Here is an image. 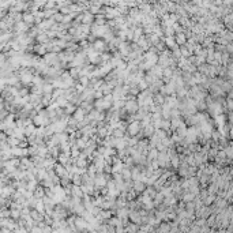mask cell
<instances>
[{
    "label": "cell",
    "mask_w": 233,
    "mask_h": 233,
    "mask_svg": "<svg viewBox=\"0 0 233 233\" xmlns=\"http://www.w3.org/2000/svg\"><path fill=\"white\" fill-rule=\"evenodd\" d=\"M48 179V172L44 168H37V173H36V180L38 183H41L42 180Z\"/></svg>",
    "instance_id": "14"
},
{
    "label": "cell",
    "mask_w": 233,
    "mask_h": 233,
    "mask_svg": "<svg viewBox=\"0 0 233 233\" xmlns=\"http://www.w3.org/2000/svg\"><path fill=\"white\" fill-rule=\"evenodd\" d=\"M157 49V52H158V53H161V52H164L165 49H166V47H165V44H164V40H161L158 44L156 45V47H154Z\"/></svg>",
    "instance_id": "49"
},
{
    "label": "cell",
    "mask_w": 233,
    "mask_h": 233,
    "mask_svg": "<svg viewBox=\"0 0 233 233\" xmlns=\"http://www.w3.org/2000/svg\"><path fill=\"white\" fill-rule=\"evenodd\" d=\"M171 169H173V171H177L179 166H180V160H179V154H176V156L171 157Z\"/></svg>",
    "instance_id": "23"
},
{
    "label": "cell",
    "mask_w": 233,
    "mask_h": 233,
    "mask_svg": "<svg viewBox=\"0 0 233 233\" xmlns=\"http://www.w3.org/2000/svg\"><path fill=\"white\" fill-rule=\"evenodd\" d=\"M70 161H71V156H70V154L60 153L59 157H57V160H56V162H57V164H62V165H66V164H68Z\"/></svg>",
    "instance_id": "19"
},
{
    "label": "cell",
    "mask_w": 233,
    "mask_h": 233,
    "mask_svg": "<svg viewBox=\"0 0 233 233\" xmlns=\"http://www.w3.org/2000/svg\"><path fill=\"white\" fill-rule=\"evenodd\" d=\"M98 90H101V92H102V94L104 96H108V94H112V87L108 83H102V86H101V87L98 89Z\"/></svg>",
    "instance_id": "38"
},
{
    "label": "cell",
    "mask_w": 233,
    "mask_h": 233,
    "mask_svg": "<svg viewBox=\"0 0 233 233\" xmlns=\"http://www.w3.org/2000/svg\"><path fill=\"white\" fill-rule=\"evenodd\" d=\"M29 94H30V87H27V86H22L18 90V97H27Z\"/></svg>",
    "instance_id": "39"
},
{
    "label": "cell",
    "mask_w": 233,
    "mask_h": 233,
    "mask_svg": "<svg viewBox=\"0 0 233 233\" xmlns=\"http://www.w3.org/2000/svg\"><path fill=\"white\" fill-rule=\"evenodd\" d=\"M47 53H48V51H47V48H45V45H41V44H34V45H33V55H34V56L44 57Z\"/></svg>",
    "instance_id": "7"
},
{
    "label": "cell",
    "mask_w": 233,
    "mask_h": 233,
    "mask_svg": "<svg viewBox=\"0 0 233 233\" xmlns=\"http://www.w3.org/2000/svg\"><path fill=\"white\" fill-rule=\"evenodd\" d=\"M7 145L10 146L11 149H14V147H18V146H19V142L21 141H18L17 138H14V136H7Z\"/></svg>",
    "instance_id": "31"
},
{
    "label": "cell",
    "mask_w": 233,
    "mask_h": 233,
    "mask_svg": "<svg viewBox=\"0 0 233 233\" xmlns=\"http://www.w3.org/2000/svg\"><path fill=\"white\" fill-rule=\"evenodd\" d=\"M195 108H196L198 112H206V109H207V105H206L205 100L203 101H195Z\"/></svg>",
    "instance_id": "33"
},
{
    "label": "cell",
    "mask_w": 233,
    "mask_h": 233,
    "mask_svg": "<svg viewBox=\"0 0 233 233\" xmlns=\"http://www.w3.org/2000/svg\"><path fill=\"white\" fill-rule=\"evenodd\" d=\"M56 8V2H53V0H48V2H45V6L42 10H53Z\"/></svg>",
    "instance_id": "46"
},
{
    "label": "cell",
    "mask_w": 233,
    "mask_h": 233,
    "mask_svg": "<svg viewBox=\"0 0 233 233\" xmlns=\"http://www.w3.org/2000/svg\"><path fill=\"white\" fill-rule=\"evenodd\" d=\"M92 48L97 52V53H104V52H108V44L105 42L104 40H101V38H97L94 42L92 44Z\"/></svg>",
    "instance_id": "3"
},
{
    "label": "cell",
    "mask_w": 233,
    "mask_h": 233,
    "mask_svg": "<svg viewBox=\"0 0 233 233\" xmlns=\"http://www.w3.org/2000/svg\"><path fill=\"white\" fill-rule=\"evenodd\" d=\"M52 21H53L55 23H62V21H63V15L57 11V12H56V14L53 15V17H52Z\"/></svg>",
    "instance_id": "50"
},
{
    "label": "cell",
    "mask_w": 233,
    "mask_h": 233,
    "mask_svg": "<svg viewBox=\"0 0 233 233\" xmlns=\"http://www.w3.org/2000/svg\"><path fill=\"white\" fill-rule=\"evenodd\" d=\"M75 109H77V107H75L74 104H70V102H68V105H67V107L64 108V109H63V112H64V115H66V116H68V117H71V116L74 115Z\"/></svg>",
    "instance_id": "30"
},
{
    "label": "cell",
    "mask_w": 233,
    "mask_h": 233,
    "mask_svg": "<svg viewBox=\"0 0 233 233\" xmlns=\"http://www.w3.org/2000/svg\"><path fill=\"white\" fill-rule=\"evenodd\" d=\"M41 90H42V96L44 94H52V92H53V86H52L49 82H44V85L41 86Z\"/></svg>",
    "instance_id": "28"
},
{
    "label": "cell",
    "mask_w": 233,
    "mask_h": 233,
    "mask_svg": "<svg viewBox=\"0 0 233 233\" xmlns=\"http://www.w3.org/2000/svg\"><path fill=\"white\" fill-rule=\"evenodd\" d=\"M138 45V48L139 49H142L143 52H146V51H149V48L151 47V45L149 44V41H147V37L146 36H142V37H139V40L135 42Z\"/></svg>",
    "instance_id": "8"
},
{
    "label": "cell",
    "mask_w": 233,
    "mask_h": 233,
    "mask_svg": "<svg viewBox=\"0 0 233 233\" xmlns=\"http://www.w3.org/2000/svg\"><path fill=\"white\" fill-rule=\"evenodd\" d=\"M6 141H7V135L4 132H0V143H3Z\"/></svg>",
    "instance_id": "56"
},
{
    "label": "cell",
    "mask_w": 233,
    "mask_h": 233,
    "mask_svg": "<svg viewBox=\"0 0 233 233\" xmlns=\"http://www.w3.org/2000/svg\"><path fill=\"white\" fill-rule=\"evenodd\" d=\"M52 102H53V100H52V96L51 94H44L42 97H41V105H42L44 108L49 107Z\"/></svg>",
    "instance_id": "25"
},
{
    "label": "cell",
    "mask_w": 233,
    "mask_h": 233,
    "mask_svg": "<svg viewBox=\"0 0 233 233\" xmlns=\"http://www.w3.org/2000/svg\"><path fill=\"white\" fill-rule=\"evenodd\" d=\"M79 108L85 112L86 115H87L89 112H92L93 109H94V108H93V104H92V102H86V101H82L81 105H79Z\"/></svg>",
    "instance_id": "24"
},
{
    "label": "cell",
    "mask_w": 233,
    "mask_h": 233,
    "mask_svg": "<svg viewBox=\"0 0 233 233\" xmlns=\"http://www.w3.org/2000/svg\"><path fill=\"white\" fill-rule=\"evenodd\" d=\"M78 82L83 86V87H89V83H90V79L87 77H79V79H78Z\"/></svg>",
    "instance_id": "47"
},
{
    "label": "cell",
    "mask_w": 233,
    "mask_h": 233,
    "mask_svg": "<svg viewBox=\"0 0 233 233\" xmlns=\"http://www.w3.org/2000/svg\"><path fill=\"white\" fill-rule=\"evenodd\" d=\"M153 102H154V105L162 107V105L165 104V96H162L161 93H156V94H153Z\"/></svg>",
    "instance_id": "17"
},
{
    "label": "cell",
    "mask_w": 233,
    "mask_h": 233,
    "mask_svg": "<svg viewBox=\"0 0 233 233\" xmlns=\"http://www.w3.org/2000/svg\"><path fill=\"white\" fill-rule=\"evenodd\" d=\"M82 196H83V194H82V191H81V187L72 186V184H71V198H79V199H82Z\"/></svg>",
    "instance_id": "20"
},
{
    "label": "cell",
    "mask_w": 233,
    "mask_h": 233,
    "mask_svg": "<svg viewBox=\"0 0 233 233\" xmlns=\"http://www.w3.org/2000/svg\"><path fill=\"white\" fill-rule=\"evenodd\" d=\"M184 121H183V117H176V119H171V131L175 132L176 130L181 126Z\"/></svg>",
    "instance_id": "18"
},
{
    "label": "cell",
    "mask_w": 233,
    "mask_h": 233,
    "mask_svg": "<svg viewBox=\"0 0 233 233\" xmlns=\"http://www.w3.org/2000/svg\"><path fill=\"white\" fill-rule=\"evenodd\" d=\"M154 127L150 124V126H146V127H143L142 128V134H143V138H146V139H150L154 135Z\"/></svg>",
    "instance_id": "16"
},
{
    "label": "cell",
    "mask_w": 233,
    "mask_h": 233,
    "mask_svg": "<svg viewBox=\"0 0 233 233\" xmlns=\"http://www.w3.org/2000/svg\"><path fill=\"white\" fill-rule=\"evenodd\" d=\"M102 97H104V94L101 90H94V100H101Z\"/></svg>",
    "instance_id": "55"
},
{
    "label": "cell",
    "mask_w": 233,
    "mask_h": 233,
    "mask_svg": "<svg viewBox=\"0 0 233 233\" xmlns=\"http://www.w3.org/2000/svg\"><path fill=\"white\" fill-rule=\"evenodd\" d=\"M19 149H27L29 147V142H27V139H23V141H21L19 142V146H18Z\"/></svg>",
    "instance_id": "54"
},
{
    "label": "cell",
    "mask_w": 233,
    "mask_h": 233,
    "mask_svg": "<svg viewBox=\"0 0 233 233\" xmlns=\"http://www.w3.org/2000/svg\"><path fill=\"white\" fill-rule=\"evenodd\" d=\"M86 171H87V175L90 176V179H94L97 176V171H96V166L93 164H89L87 168H86Z\"/></svg>",
    "instance_id": "35"
},
{
    "label": "cell",
    "mask_w": 233,
    "mask_h": 233,
    "mask_svg": "<svg viewBox=\"0 0 233 233\" xmlns=\"http://www.w3.org/2000/svg\"><path fill=\"white\" fill-rule=\"evenodd\" d=\"M53 172H55V175L57 176L59 179L66 177V176L68 175V172L66 171V168L63 166L62 164H57V162H56V164H55V166H53Z\"/></svg>",
    "instance_id": "9"
},
{
    "label": "cell",
    "mask_w": 233,
    "mask_h": 233,
    "mask_svg": "<svg viewBox=\"0 0 233 233\" xmlns=\"http://www.w3.org/2000/svg\"><path fill=\"white\" fill-rule=\"evenodd\" d=\"M102 100L105 101V102H108V104H111V105H113V97H112V94H108V96H104V97H102Z\"/></svg>",
    "instance_id": "53"
},
{
    "label": "cell",
    "mask_w": 233,
    "mask_h": 233,
    "mask_svg": "<svg viewBox=\"0 0 233 233\" xmlns=\"http://www.w3.org/2000/svg\"><path fill=\"white\" fill-rule=\"evenodd\" d=\"M71 184H72V186L81 187V184H82V176L81 175H74L72 179H71Z\"/></svg>",
    "instance_id": "45"
},
{
    "label": "cell",
    "mask_w": 233,
    "mask_h": 233,
    "mask_svg": "<svg viewBox=\"0 0 233 233\" xmlns=\"http://www.w3.org/2000/svg\"><path fill=\"white\" fill-rule=\"evenodd\" d=\"M71 117H72V119H74V120H75V121H77V123H81L82 120H85V117H86V113H85V112L81 109L79 107H78L77 109H75L74 115L71 116Z\"/></svg>",
    "instance_id": "12"
},
{
    "label": "cell",
    "mask_w": 233,
    "mask_h": 233,
    "mask_svg": "<svg viewBox=\"0 0 233 233\" xmlns=\"http://www.w3.org/2000/svg\"><path fill=\"white\" fill-rule=\"evenodd\" d=\"M116 154H117V150L113 149V147H107L105 149V151L102 154V157H115Z\"/></svg>",
    "instance_id": "40"
},
{
    "label": "cell",
    "mask_w": 233,
    "mask_h": 233,
    "mask_svg": "<svg viewBox=\"0 0 233 233\" xmlns=\"http://www.w3.org/2000/svg\"><path fill=\"white\" fill-rule=\"evenodd\" d=\"M22 22L27 25L29 27H33V26H34V17H33V14L23 12L22 14Z\"/></svg>",
    "instance_id": "11"
},
{
    "label": "cell",
    "mask_w": 233,
    "mask_h": 233,
    "mask_svg": "<svg viewBox=\"0 0 233 233\" xmlns=\"http://www.w3.org/2000/svg\"><path fill=\"white\" fill-rule=\"evenodd\" d=\"M42 12H44V19H51V18L57 12V10H56V8H53V10H42Z\"/></svg>",
    "instance_id": "43"
},
{
    "label": "cell",
    "mask_w": 233,
    "mask_h": 233,
    "mask_svg": "<svg viewBox=\"0 0 233 233\" xmlns=\"http://www.w3.org/2000/svg\"><path fill=\"white\" fill-rule=\"evenodd\" d=\"M81 96V100L82 101H86V102H94V90L90 89V87H86L83 92H82Z\"/></svg>",
    "instance_id": "5"
},
{
    "label": "cell",
    "mask_w": 233,
    "mask_h": 233,
    "mask_svg": "<svg viewBox=\"0 0 233 233\" xmlns=\"http://www.w3.org/2000/svg\"><path fill=\"white\" fill-rule=\"evenodd\" d=\"M120 175H121V177L124 181H131V169L128 168H124L121 172H120Z\"/></svg>",
    "instance_id": "34"
},
{
    "label": "cell",
    "mask_w": 233,
    "mask_h": 233,
    "mask_svg": "<svg viewBox=\"0 0 233 233\" xmlns=\"http://www.w3.org/2000/svg\"><path fill=\"white\" fill-rule=\"evenodd\" d=\"M94 23V15H92L89 11H85L82 12V25H89L92 26Z\"/></svg>",
    "instance_id": "10"
},
{
    "label": "cell",
    "mask_w": 233,
    "mask_h": 233,
    "mask_svg": "<svg viewBox=\"0 0 233 233\" xmlns=\"http://www.w3.org/2000/svg\"><path fill=\"white\" fill-rule=\"evenodd\" d=\"M175 134L177 135V136H180L181 139H184V138H186V135H187V126H186V124L183 123L181 126H180L179 128L175 131Z\"/></svg>",
    "instance_id": "27"
},
{
    "label": "cell",
    "mask_w": 233,
    "mask_h": 233,
    "mask_svg": "<svg viewBox=\"0 0 233 233\" xmlns=\"http://www.w3.org/2000/svg\"><path fill=\"white\" fill-rule=\"evenodd\" d=\"M105 23H107V19H105V17L102 14H98L94 17V25L96 26H104Z\"/></svg>",
    "instance_id": "32"
},
{
    "label": "cell",
    "mask_w": 233,
    "mask_h": 233,
    "mask_svg": "<svg viewBox=\"0 0 233 233\" xmlns=\"http://www.w3.org/2000/svg\"><path fill=\"white\" fill-rule=\"evenodd\" d=\"M124 169V164L120 161L119 164H115V165H112V173H120Z\"/></svg>",
    "instance_id": "42"
},
{
    "label": "cell",
    "mask_w": 233,
    "mask_h": 233,
    "mask_svg": "<svg viewBox=\"0 0 233 233\" xmlns=\"http://www.w3.org/2000/svg\"><path fill=\"white\" fill-rule=\"evenodd\" d=\"M145 190H146L145 183H142V181H132V191H135L136 194H143Z\"/></svg>",
    "instance_id": "15"
},
{
    "label": "cell",
    "mask_w": 233,
    "mask_h": 233,
    "mask_svg": "<svg viewBox=\"0 0 233 233\" xmlns=\"http://www.w3.org/2000/svg\"><path fill=\"white\" fill-rule=\"evenodd\" d=\"M232 52H233V45H232V42H228L225 45V53L232 55Z\"/></svg>",
    "instance_id": "52"
},
{
    "label": "cell",
    "mask_w": 233,
    "mask_h": 233,
    "mask_svg": "<svg viewBox=\"0 0 233 233\" xmlns=\"http://www.w3.org/2000/svg\"><path fill=\"white\" fill-rule=\"evenodd\" d=\"M175 42L177 47H183L187 42V38L184 36V33H179V34H175Z\"/></svg>",
    "instance_id": "21"
},
{
    "label": "cell",
    "mask_w": 233,
    "mask_h": 233,
    "mask_svg": "<svg viewBox=\"0 0 233 233\" xmlns=\"http://www.w3.org/2000/svg\"><path fill=\"white\" fill-rule=\"evenodd\" d=\"M79 30L82 32V34L89 36V34H90V30H92V29H90L89 25H81V26H79Z\"/></svg>",
    "instance_id": "48"
},
{
    "label": "cell",
    "mask_w": 233,
    "mask_h": 233,
    "mask_svg": "<svg viewBox=\"0 0 233 233\" xmlns=\"http://www.w3.org/2000/svg\"><path fill=\"white\" fill-rule=\"evenodd\" d=\"M117 52L120 53L121 57H127L131 52V42H127V41H121L117 47Z\"/></svg>",
    "instance_id": "4"
},
{
    "label": "cell",
    "mask_w": 233,
    "mask_h": 233,
    "mask_svg": "<svg viewBox=\"0 0 233 233\" xmlns=\"http://www.w3.org/2000/svg\"><path fill=\"white\" fill-rule=\"evenodd\" d=\"M141 130H142L141 123H139V121H132V123H128V124H127L126 134L128 135L130 138H132V136H136V135L141 132Z\"/></svg>",
    "instance_id": "1"
},
{
    "label": "cell",
    "mask_w": 233,
    "mask_h": 233,
    "mask_svg": "<svg viewBox=\"0 0 233 233\" xmlns=\"http://www.w3.org/2000/svg\"><path fill=\"white\" fill-rule=\"evenodd\" d=\"M68 74H70V77L72 78V81L78 82V79H79V77H81V68H70Z\"/></svg>",
    "instance_id": "26"
},
{
    "label": "cell",
    "mask_w": 233,
    "mask_h": 233,
    "mask_svg": "<svg viewBox=\"0 0 233 233\" xmlns=\"http://www.w3.org/2000/svg\"><path fill=\"white\" fill-rule=\"evenodd\" d=\"M34 41H36V44H41V45H45L49 41V38H48V36L45 34V33L42 32V33H38L37 34V37L34 38Z\"/></svg>",
    "instance_id": "22"
},
{
    "label": "cell",
    "mask_w": 233,
    "mask_h": 233,
    "mask_svg": "<svg viewBox=\"0 0 233 233\" xmlns=\"http://www.w3.org/2000/svg\"><path fill=\"white\" fill-rule=\"evenodd\" d=\"M112 59V55L109 52H104V53H100V60L101 63H109Z\"/></svg>",
    "instance_id": "41"
},
{
    "label": "cell",
    "mask_w": 233,
    "mask_h": 233,
    "mask_svg": "<svg viewBox=\"0 0 233 233\" xmlns=\"http://www.w3.org/2000/svg\"><path fill=\"white\" fill-rule=\"evenodd\" d=\"M55 102H56V105H57L60 109H64L67 105H68V101H67V100L64 98V97H59V98L56 100Z\"/></svg>",
    "instance_id": "36"
},
{
    "label": "cell",
    "mask_w": 233,
    "mask_h": 233,
    "mask_svg": "<svg viewBox=\"0 0 233 233\" xmlns=\"http://www.w3.org/2000/svg\"><path fill=\"white\" fill-rule=\"evenodd\" d=\"M154 135H156V136L158 138L160 141H164L165 138L169 136L168 132H165V131H162V130H156V131H154Z\"/></svg>",
    "instance_id": "44"
},
{
    "label": "cell",
    "mask_w": 233,
    "mask_h": 233,
    "mask_svg": "<svg viewBox=\"0 0 233 233\" xmlns=\"http://www.w3.org/2000/svg\"><path fill=\"white\" fill-rule=\"evenodd\" d=\"M107 179H105L104 173H100L97 175L94 179H93V186H94V188H104V187H107Z\"/></svg>",
    "instance_id": "6"
},
{
    "label": "cell",
    "mask_w": 233,
    "mask_h": 233,
    "mask_svg": "<svg viewBox=\"0 0 233 233\" xmlns=\"http://www.w3.org/2000/svg\"><path fill=\"white\" fill-rule=\"evenodd\" d=\"M171 53H172V57H173L175 60H179L180 57H181V53H180L179 47H177V48H175L173 51H171Z\"/></svg>",
    "instance_id": "51"
},
{
    "label": "cell",
    "mask_w": 233,
    "mask_h": 233,
    "mask_svg": "<svg viewBox=\"0 0 233 233\" xmlns=\"http://www.w3.org/2000/svg\"><path fill=\"white\" fill-rule=\"evenodd\" d=\"M36 132V127L33 126V124H30V126H26L23 128V134H25V138H29L32 136V135H34Z\"/></svg>",
    "instance_id": "29"
},
{
    "label": "cell",
    "mask_w": 233,
    "mask_h": 233,
    "mask_svg": "<svg viewBox=\"0 0 233 233\" xmlns=\"http://www.w3.org/2000/svg\"><path fill=\"white\" fill-rule=\"evenodd\" d=\"M164 44L169 51H173L175 48H177V45L175 42V37H164Z\"/></svg>",
    "instance_id": "13"
},
{
    "label": "cell",
    "mask_w": 233,
    "mask_h": 233,
    "mask_svg": "<svg viewBox=\"0 0 233 233\" xmlns=\"http://www.w3.org/2000/svg\"><path fill=\"white\" fill-rule=\"evenodd\" d=\"M124 109H126L127 115H135V113H136L138 109H139L138 102H136V98L124 101Z\"/></svg>",
    "instance_id": "2"
},
{
    "label": "cell",
    "mask_w": 233,
    "mask_h": 233,
    "mask_svg": "<svg viewBox=\"0 0 233 233\" xmlns=\"http://www.w3.org/2000/svg\"><path fill=\"white\" fill-rule=\"evenodd\" d=\"M59 154H60L59 146H55V147H51V149H49V157H52L53 160H57Z\"/></svg>",
    "instance_id": "37"
}]
</instances>
